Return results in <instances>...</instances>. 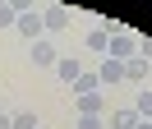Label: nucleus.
<instances>
[{"mask_svg": "<svg viewBox=\"0 0 152 129\" xmlns=\"http://www.w3.org/2000/svg\"><path fill=\"white\" fill-rule=\"evenodd\" d=\"M134 111H138V120H152V88H143V92H138Z\"/></svg>", "mask_w": 152, "mask_h": 129, "instance_id": "9b49d317", "label": "nucleus"}, {"mask_svg": "<svg viewBox=\"0 0 152 129\" xmlns=\"http://www.w3.org/2000/svg\"><path fill=\"white\" fill-rule=\"evenodd\" d=\"M138 60H148V64H152V42H138Z\"/></svg>", "mask_w": 152, "mask_h": 129, "instance_id": "dca6fc26", "label": "nucleus"}, {"mask_svg": "<svg viewBox=\"0 0 152 129\" xmlns=\"http://www.w3.org/2000/svg\"><path fill=\"white\" fill-rule=\"evenodd\" d=\"M78 129H106L102 115H78Z\"/></svg>", "mask_w": 152, "mask_h": 129, "instance_id": "2eb2a0df", "label": "nucleus"}, {"mask_svg": "<svg viewBox=\"0 0 152 129\" xmlns=\"http://www.w3.org/2000/svg\"><path fill=\"white\" fill-rule=\"evenodd\" d=\"M97 78H102V88H111V83H124V64L106 55V60H102V69H97Z\"/></svg>", "mask_w": 152, "mask_h": 129, "instance_id": "39448f33", "label": "nucleus"}, {"mask_svg": "<svg viewBox=\"0 0 152 129\" xmlns=\"http://www.w3.org/2000/svg\"><path fill=\"white\" fill-rule=\"evenodd\" d=\"M28 55H32V64H37V69H56V60H60L51 42H32V46H28Z\"/></svg>", "mask_w": 152, "mask_h": 129, "instance_id": "7ed1b4c3", "label": "nucleus"}, {"mask_svg": "<svg viewBox=\"0 0 152 129\" xmlns=\"http://www.w3.org/2000/svg\"><path fill=\"white\" fill-rule=\"evenodd\" d=\"M56 74H60V78L69 83V88H74V78H78L83 69H78V60H56Z\"/></svg>", "mask_w": 152, "mask_h": 129, "instance_id": "1a4fd4ad", "label": "nucleus"}, {"mask_svg": "<svg viewBox=\"0 0 152 129\" xmlns=\"http://www.w3.org/2000/svg\"><path fill=\"white\" fill-rule=\"evenodd\" d=\"M92 92H102V78L97 74H78L74 78V97H92Z\"/></svg>", "mask_w": 152, "mask_h": 129, "instance_id": "423d86ee", "label": "nucleus"}, {"mask_svg": "<svg viewBox=\"0 0 152 129\" xmlns=\"http://www.w3.org/2000/svg\"><path fill=\"white\" fill-rule=\"evenodd\" d=\"M14 28H19L28 42H42V32H46V28H42V9H19V23Z\"/></svg>", "mask_w": 152, "mask_h": 129, "instance_id": "f03ea898", "label": "nucleus"}, {"mask_svg": "<svg viewBox=\"0 0 152 129\" xmlns=\"http://www.w3.org/2000/svg\"><path fill=\"white\" fill-rule=\"evenodd\" d=\"M148 125H152V120H148Z\"/></svg>", "mask_w": 152, "mask_h": 129, "instance_id": "6ab92c4d", "label": "nucleus"}, {"mask_svg": "<svg viewBox=\"0 0 152 129\" xmlns=\"http://www.w3.org/2000/svg\"><path fill=\"white\" fill-rule=\"evenodd\" d=\"M143 74H148V60H138V55L124 60V78H143Z\"/></svg>", "mask_w": 152, "mask_h": 129, "instance_id": "ddd939ff", "label": "nucleus"}, {"mask_svg": "<svg viewBox=\"0 0 152 129\" xmlns=\"http://www.w3.org/2000/svg\"><path fill=\"white\" fill-rule=\"evenodd\" d=\"M0 129H14V120H10V115H0Z\"/></svg>", "mask_w": 152, "mask_h": 129, "instance_id": "f3484780", "label": "nucleus"}, {"mask_svg": "<svg viewBox=\"0 0 152 129\" xmlns=\"http://www.w3.org/2000/svg\"><path fill=\"white\" fill-rule=\"evenodd\" d=\"M74 106H78V115H102V92H92V97H74Z\"/></svg>", "mask_w": 152, "mask_h": 129, "instance_id": "6e6552de", "label": "nucleus"}, {"mask_svg": "<svg viewBox=\"0 0 152 129\" xmlns=\"http://www.w3.org/2000/svg\"><path fill=\"white\" fill-rule=\"evenodd\" d=\"M65 23H69V9L65 5H46L42 9V28H46V32H60Z\"/></svg>", "mask_w": 152, "mask_h": 129, "instance_id": "20e7f679", "label": "nucleus"}, {"mask_svg": "<svg viewBox=\"0 0 152 129\" xmlns=\"http://www.w3.org/2000/svg\"><path fill=\"white\" fill-rule=\"evenodd\" d=\"M111 129H138V111H134V106L111 111Z\"/></svg>", "mask_w": 152, "mask_h": 129, "instance_id": "0eeeda50", "label": "nucleus"}, {"mask_svg": "<svg viewBox=\"0 0 152 129\" xmlns=\"http://www.w3.org/2000/svg\"><path fill=\"white\" fill-rule=\"evenodd\" d=\"M106 55H111V60H134V55H138V37L134 32H111V46H106Z\"/></svg>", "mask_w": 152, "mask_h": 129, "instance_id": "f257e3e1", "label": "nucleus"}, {"mask_svg": "<svg viewBox=\"0 0 152 129\" xmlns=\"http://www.w3.org/2000/svg\"><path fill=\"white\" fill-rule=\"evenodd\" d=\"M14 129H37V115H32V111H14Z\"/></svg>", "mask_w": 152, "mask_h": 129, "instance_id": "4468645a", "label": "nucleus"}, {"mask_svg": "<svg viewBox=\"0 0 152 129\" xmlns=\"http://www.w3.org/2000/svg\"><path fill=\"white\" fill-rule=\"evenodd\" d=\"M88 46H92V51H106V46H111V28H92V32H88Z\"/></svg>", "mask_w": 152, "mask_h": 129, "instance_id": "9d476101", "label": "nucleus"}, {"mask_svg": "<svg viewBox=\"0 0 152 129\" xmlns=\"http://www.w3.org/2000/svg\"><path fill=\"white\" fill-rule=\"evenodd\" d=\"M14 23H19V5L0 0V28H14Z\"/></svg>", "mask_w": 152, "mask_h": 129, "instance_id": "f8f14e48", "label": "nucleus"}, {"mask_svg": "<svg viewBox=\"0 0 152 129\" xmlns=\"http://www.w3.org/2000/svg\"><path fill=\"white\" fill-rule=\"evenodd\" d=\"M138 129H152V125H148V120H138Z\"/></svg>", "mask_w": 152, "mask_h": 129, "instance_id": "a211bd4d", "label": "nucleus"}]
</instances>
